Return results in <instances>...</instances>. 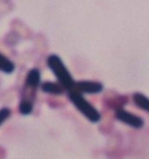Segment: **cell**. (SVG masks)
Returning <instances> with one entry per match:
<instances>
[{
	"label": "cell",
	"instance_id": "ba28073f",
	"mask_svg": "<svg viewBox=\"0 0 149 159\" xmlns=\"http://www.w3.org/2000/svg\"><path fill=\"white\" fill-rule=\"evenodd\" d=\"M133 102L139 109L149 114V98L142 93H134L133 94Z\"/></svg>",
	"mask_w": 149,
	"mask_h": 159
},
{
	"label": "cell",
	"instance_id": "9c48e42d",
	"mask_svg": "<svg viewBox=\"0 0 149 159\" xmlns=\"http://www.w3.org/2000/svg\"><path fill=\"white\" fill-rule=\"evenodd\" d=\"M14 70H15L14 63L8 57H6L4 53L0 52V71L5 73H12Z\"/></svg>",
	"mask_w": 149,
	"mask_h": 159
},
{
	"label": "cell",
	"instance_id": "7c38bea8",
	"mask_svg": "<svg viewBox=\"0 0 149 159\" xmlns=\"http://www.w3.org/2000/svg\"><path fill=\"white\" fill-rule=\"evenodd\" d=\"M0 159H6V150L0 146Z\"/></svg>",
	"mask_w": 149,
	"mask_h": 159
},
{
	"label": "cell",
	"instance_id": "52a82bcc",
	"mask_svg": "<svg viewBox=\"0 0 149 159\" xmlns=\"http://www.w3.org/2000/svg\"><path fill=\"white\" fill-rule=\"evenodd\" d=\"M40 80H41V75H40V71L37 69H31L28 71V73L26 75V79H25V85L33 87V89H37L40 85Z\"/></svg>",
	"mask_w": 149,
	"mask_h": 159
},
{
	"label": "cell",
	"instance_id": "5b68a950",
	"mask_svg": "<svg viewBox=\"0 0 149 159\" xmlns=\"http://www.w3.org/2000/svg\"><path fill=\"white\" fill-rule=\"evenodd\" d=\"M128 102V98L125 95H119L117 93H113V97H110V94L107 93L104 97V105L105 107L113 109L117 111L118 109H123V106Z\"/></svg>",
	"mask_w": 149,
	"mask_h": 159
},
{
	"label": "cell",
	"instance_id": "3957f363",
	"mask_svg": "<svg viewBox=\"0 0 149 159\" xmlns=\"http://www.w3.org/2000/svg\"><path fill=\"white\" fill-rule=\"evenodd\" d=\"M114 117L120 121L121 123L134 129H141L145 127V120L139 115H135L126 109H118L114 113Z\"/></svg>",
	"mask_w": 149,
	"mask_h": 159
},
{
	"label": "cell",
	"instance_id": "277c9868",
	"mask_svg": "<svg viewBox=\"0 0 149 159\" xmlns=\"http://www.w3.org/2000/svg\"><path fill=\"white\" fill-rule=\"evenodd\" d=\"M103 89H104V85L99 81L79 80V81L74 83V87L70 91H74V92H78L80 94H98V93L103 92Z\"/></svg>",
	"mask_w": 149,
	"mask_h": 159
},
{
	"label": "cell",
	"instance_id": "8992f818",
	"mask_svg": "<svg viewBox=\"0 0 149 159\" xmlns=\"http://www.w3.org/2000/svg\"><path fill=\"white\" fill-rule=\"evenodd\" d=\"M42 92L51 94V95H62L66 89L62 86L60 83H54V81H44L41 84Z\"/></svg>",
	"mask_w": 149,
	"mask_h": 159
},
{
	"label": "cell",
	"instance_id": "6da1fadb",
	"mask_svg": "<svg viewBox=\"0 0 149 159\" xmlns=\"http://www.w3.org/2000/svg\"><path fill=\"white\" fill-rule=\"evenodd\" d=\"M47 65L50 70L53 71V73L57 78L58 83L66 89V92L72 89L76 81L74 80L69 70L64 65V63L62 62L61 58L57 55H50L47 58Z\"/></svg>",
	"mask_w": 149,
	"mask_h": 159
},
{
	"label": "cell",
	"instance_id": "8fae6325",
	"mask_svg": "<svg viewBox=\"0 0 149 159\" xmlns=\"http://www.w3.org/2000/svg\"><path fill=\"white\" fill-rule=\"evenodd\" d=\"M11 115H12V111H11L9 108H7V107L1 108V109H0V125H2V124L6 122V120L8 119Z\"/></svg>",
	"mask_w": 149,
	"mask_h": 159
},
{
	"label": "cell",
	"instance_id": "7a4b0ae2",
	"mask_svg": "<svg viewBox=\"0 0 149 159\" xmlns=\"http://www.w3.org/2000/svg\"><path fill=\"white\" fill-rule=\"evenodd\" d=\"M68 98H69V100L72 102V105H74L90 122L98 123L101 120L100 111H98V109H97L96 107L93 106L92 103H90V102L83 97V94H80V93H78V92H74V91H69V92H68Z\"/></svg>",
	"mask_w": 149,
	"mask_h": 159
},
{
	"label": "cell",
	"instance_id": "30bf717a",
	"mask_svg": "<svg viewBox=\"0 0 149 159\" xmlns=\"http://www.w3.org/2000/svg\"><path fill=\"white\" fill-rule=\"evenodd\" d=\"M33 108H34V103L28 101H20L18 107V111L20 114L22 115H29L33 111Z\"/></svg>",
	"mask_w": 149,
	"mask_h": 159
}]
</instances>
